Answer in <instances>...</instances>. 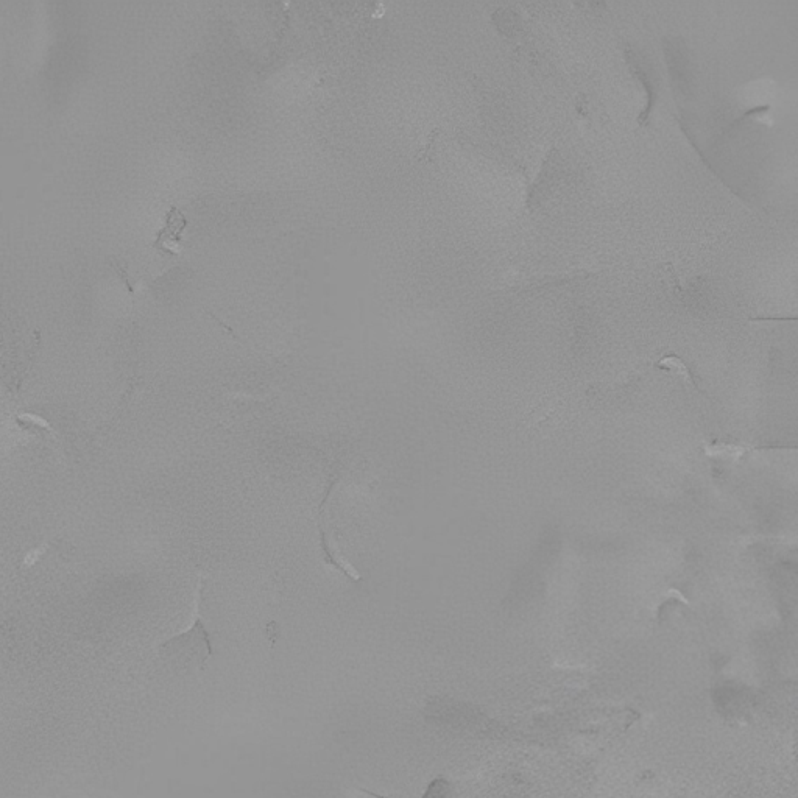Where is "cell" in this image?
<instances>
[{"label":"cell","mask_w":798,"mask_h":798,"mask_svg":"<svg viewBox=\"0 0 798 798\" xmlns=\"http://www.w3.org/2000/svg\"><path fill=\"white\" fill-rule=\"evenodd\" d=\"M203 599V577H198L197 587L192 596L191 613H189L188 625L186 629L170 636L161 644L159 649L163 652H189L197 658L200 666L212 657L211 633L206 627L205 619L202 616Z\"/></svg>","instance_id":"6da1fadb"},{"label":"cell","mask_w":798,"mask_h":798,"mask_svg":"<svg viewBox=\"0 0 798 798\" xmlns=\"http://www.w3.org/2000/svg\"><path fill=\"white\" fill-rule=\"evenodd\" d=\"M340 484V479L337 476H332L329 479L328 487H326L325 498L322 499L318 505L317 513V530L318 538H320V551H322L323 562L331 568L337 569L340 574L348 577L351 582H361L362 574L348 562L345 555L340 552L337 546L336 538L332 534L331 526H329L328 518H326V509H328L329 501L332 496L336 495L337 485Z\"/></svg>","instance_id":"7a4b0ae2"},{"label":"cell","mask_w":798,"mask_h":798,"mask_svg":"<svg viewBox=\"0 0 798 798\" xmlns=\"http://www.w3.org/2000/svg\"><path fill=\"white\" fill-rule=\"evenodd\" d=\"M660 365H663L664 368H668L669 371H672L677 378L682 379V381L688 385L689 389L697 390L696 382H694L693 376H691L688 368H686V365L683 364L680 359H677V357L674 356L666 357V359L660 361Z\"/></svg>","instance_id":"3957f363"},{"label":"cell","mask_w":798,"mask_h":798,"mask_svg":"<svg viewBox=\"0 0 798 798\" xmlns=\"http://www.w3.org/2000/svg\"><path fill=\"white\" fill-rule=\"evenodd\" d=\"M454 791H452V784L446 778L437 777L424 789L423 795L420 798H452Z\"/></svg>","instance_id":"277c9868"},{"label":"cell","mask_w":798,"mask_h":798,"mask_svg":"<svg viewBox=\"0 0 798 798\" xmlns=\"http://www.w3.org/2000/svg\"><path fill=\"white\" fill-rule=\"evenodd\" d=\"M746 452V446L736 445H716L707 449V454H710V457H722V459H739Z\"/></svg>","instance_id":"5b68a950"},{"label":"cell","mask_w":798,"mask_h":798,"mask_svg":"<svg viewBox=\"0 0 798 798\" xmlns=\"http://www.w3.org/2000/svg\"><path fill=\"white\" fill-rule=\"evenodd\" d=\"M438 135H440V130L435 128L431 135H429L426 145H423V147L418 150L417 155H415V161L423 164L434 163L435 142H437Z\"/></svg>","instance_id":"8992f818"}]
</instances>
